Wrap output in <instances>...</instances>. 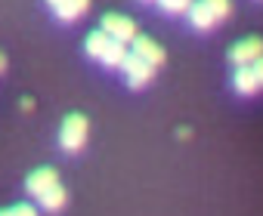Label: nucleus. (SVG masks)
Instances as JSON below:
<instances>
[{
	"instance_id": "obj_4",
	"label": "nucleus",
	"mask_w": 263,
	"mask_h": 216,
	"mask_svg": "<svg viewBox=\"0 0 263 216\" xmlns=\"http://www.w3.org/2000/svg\"><path fill=\"white\" fill-rule=\"evenodd\" d=\"M111 40H121V44H130L137 37V25L130 22L127 16H118V13H108V16H102V25H99Z\"/></svg>"
},
{
	"instance_id": "obj_3",
	"label": "nucleus",
	"mask_w": 263,
	"mask_h": 216,
	"mask_svg": "<svg viewBox=\"0 0 263 216\" xmlns=\"http://www.w3.org/2000/svg\"><path fill=\"white\" fill-rule=\"evenodd\" d=\"M260 56H263V40H260V37H245V40L232 44V47H229V53H226V59H229L235 68L251 65V62H254V59H260Z\"/></svg>"
},
{
	"instance_id": "obj_9",
	"label": "nucleus",
	"mask_w": 263,
	"mask_h": 216,
	"mask_svg": "<svg viewBox=\"0 0 263 216\" xmlns=\"http://www.w3.org/2000/svg\"><path fill=\"white\" fill-rule=\"evenodd\" d=\"M87 7H90V0H62V4H56V16L62 22H74L87 13Z\"/></svg>"
},
{
	"instance_id": "obj_17",
	"label": "nucleus",
	"mask_w": 263,
	"mask_h": 216,
	"mask_svg": "<svg viewBox=\"0 0 263 216\" xmlns=\"http://www.w3.org/2000/svg\"><path fill=\"white\" fill-rule=\"evenodd\" d=\"M47 4H50V7H56V4H62V0H47Z\"/></svg>"
},
{
	"instance_id": "obj_1",
	"label": "nucleus",
	"mask_w": 263,
	"mask_h": 216,
	"mask_svg": "<svg viewBox=\"0 0 263 216\" xmlns=\"http://www.w3.org/2000/svg\"><path fill=\"white\" fill-rule=\"evenodd\" d=\"M87 142V118L84 115H68L59 130V145L65 152H78Z\"/></svg>"
},
{
	"instance_id": "obj_6",
	"label": "nucleus",
	"mask_w": 263,
	"mask_h": 216,
	"mask_svg": "<svg viewBox=\"0 0 263 216\" xmlns=\"http://www.w3.org/2000/svg\"><path fill=\"white\" fill-rule=\"evenodd\" d=\"M130 44H134V53H137L140 59H146L149 65H155V68H158V65L164 62V50H161V47H158L152 37H146V34L140 37V34H137L134 40H130Z\"/></svg>"
},
{
	"instance_id": "obj_8",
	"label": "nucleus",
	"mask_w": 263,
	"mask_h": 216,
	"mask_svg": "<svg viewBox=\"0 0 263 216\" xmlns=\"http://www.w3.org/2000/svg\"><path fill=\"white\" fill-rule=\"evenodd\" d=\"M189 22H192V28H198V31H208V28H214L217 25V16L208 10V4L204 0H198V4H189Z\"/></svg>"
},
{
	"instance_id": "obj_5",
	"label": "nucleus",
	"mask_w": 263,
	"mask_h": 216,
	"mask_svg": "<svg viewBox=\"0 0 263 216\" xmlns=\"http://www.w3.org/2000/svg\"><path fill=\"white\" fill-rule=\"evenodd\" d=\"M59 182V173L53 170V167H41V170H34L28 179H25V191L31 195V198H41L47 188H53Z\"/></svg>"
},
{
	"instance_id": "obj_7",
	"label": "nucleus",
	"mask_w": 263,
	"mask_h": 216,
	"mask_svg": "<svg viewBox=\"0 0 263 216\" xmlns=\"http://www.w3.org/2000/svg\"><path fill=\"white\" fill-rule=\"evenodd\" d=\"M232 87H235L241 96H254V93H260V80H257V74H254L251 65L235 68V74H232Z\"/></svg>"
},
{
	"instance_id": "obj_15",
	"label": "nucleus",
	"mask_w": 263,
	"mask_h": 216,
	"mask_svg": "<svg viewBox=\"0 0 263 216\" xmlns=\"http://www.w3.org/2000/svg\"><path fill=\"white\" fill-rule=\"evenodd\" d=\"M158 4H161L164 13H186L192 0H158Z\"/></svg>"
},
{
	"instance_id": "obj_12",
	"label": "nucleus",
	"mask_w": 263,
	"mask_h": 216,
	"mask_svg": "<svg viewBox=\"0 0 263 216\" xmlns=\"http://www.w3.org/2000/svg\"><path fill=\"white\" fill-rule=\"evenodd\" d=\"M124 56H127L124 44H121V40H108V47H105V53H102V59H99V62H102L105 68H121Z\"/></svg>"
},
{
	"instance_id": "obj_14",
	"label": "nucleus",
	"mask_w": 263,
	"mask_h": 216,
	"mask_svg": "<svg viewBox=\"0 0 263 216\" xmlns=\"http://www.w3.org/2000/svg\"><path fill=\"white\" fill-rule=\"evenodd\" d=\"M0 216H37V210H34L31 204H16V207L0 210Z\"/></svg>"
},
{
	"instance_id": "obj_11",
	"label": "nucleus",
	"mask_w": 263,
	"mask_h": 216,
	"mask_svg": "<svg viewBox=\"0 0 263 216\" xmlns=\"http://www.w3.org/2000/svg\"><path fill=\"white\" fill-rule=\"evenodd\" d=\"M37 204H41L44 210H50V213L62 210V207H65V188H62V185L56 182L53 188H47V191H44V195L37 198Z\"/></svg>"
},
{
	"instance_id": "obj_13",
	"label": "nucleus",
	"mask_w": 263,
	"mask_h": 216,
	"mask_svg": "<svg viewBox=\"0 0 263 216\" xmlns=\"http://www.w3.org/2000/svg\"><path fill=\"white\" fill-rule=\"evenodd\" d=\"M204 4H208V10L217 16V22H220V19H226V16L232 13V4H229V0H204Z\"/></svg>"
},
{
	"instance_id": "obj_10",
	"label": "nucleus",
	"mask_w": 263,
	"mask_h": 216,
	"mask_svg": "<svg viewBox=\"0 0 263 216\" xmlns=\"http://www.w3.org/2000/svg\"><path fill=\"white\" fill-rule=\"evenodd\" d=\"M108 40H111V37H108L102 28L90 31V34H87V40H84V50H87V56H90V59H102V53H105Z\"/></svg>"
},
{
	"instance_id": "obj_16",
	"label": "nucleus",
	"mask_w": 263,
	"mask_h": 216,
	"mask_svg": "<svg viewBox=\"0 0 263 216\" xmlns=\"http://www.w3.org/2000/svg\"><path fill=\"white\" fill-rule=\"evenodd\" d=\"M251 68H254V74H257V80H260V87H263V56H260V59H254V62H251Z\"/></svg>"
},
{
	"instance_id": "obj_2",
	"label": "nucleus",
	"mask_w": 263,
	"mask_h": 216,
	"mask_svg": "<svg viewBox=\"0 0 263 216\" xmlns=\"http://www.w3.org/2000/svg\"><path fill=\"white\" fill-rule=\"evenodd\" d=\"M121 68H124V74H127L130 90H140L143 83H149V80L155 77V65H149V62L140 59L137 53H127L124 62H121Z\"/></svg>"
},
{
	"instance_id": "obj_18",
	"label": "nucleus",
	"mask_w": 263,
	"mask_h": 216,
	"mask_svg": "<svg viewBox=\"0 0 263 216\" xmlns=\"http://www.w3.org/2000/svg\"><path fill=\"white\" fill-rule=\"evenodd\" d=\"M4 65H7V59H4V56H0V71H4Z\"/></svg>"
},
{
	"instance_id": "obj_19",
	"label": "nucleus",
	"mask_w": 263,
	"mask_h": 216,
	"mask_svg": "<svg viewBox=\"0 0 263 216\" xmlns=\"http://www.w3.org/2000/svg\"><path fill=\"white\" fill-rule=\"evenodd\" d=\"M143 4H152V0H143Z\"/></svg>"
}]
</instances>
